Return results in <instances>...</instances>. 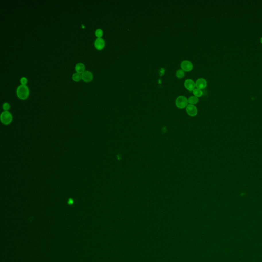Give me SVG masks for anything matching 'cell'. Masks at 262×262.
Wrapping results in <instances>:
<instances>
[{
    "instance_id": "1",
    "label": "cell",
    "mask_w": 262,
    "mask_h": 262,
    "mask_svg": "<svg viewBox=\"0 0 262 262\" xmlns=\"http://www.w3.org/2000/svg\"><path fill=\"white\" fill-rule=\"evenodd\" d=\"M29 94L28 88L26 85L19 86L17 89V96L21 99H26Z\"/></svg>"
},
{
    "instance_id": "2",
    "label": "cell",
    "mask_w": 262,
    "mask_h": 262,
    "mask_svg": "<svg viewBox=\"0 0 262 262\" xmlns=\"http://www.w3.org/2000/svg\"><path fill=\"white\" fill-rule=\"evenodd\" d=\"M188 99L184 96H179L176 99V105L179 109H184L189 105Z\"/></svg>"
},
{
    "instance_id": "3",
    "label": "cell",
    "mask_w": 262,
    "mask_h": 262,
    "mask_svg": "<svg viewBox=\"0 0 262 262\" xmlns=\"http://www.w3.org/2000/svg\"><path fill=\"white\" fill-rule=\"evenodd\" d=\"M12 120V115L8 111H4L1 115V121L5 125H9Z\"/></svg>"
},
{
    "instance_id": "4",
    "label": "cell",
    "mask_w": 262,
    "mask_h": 262,
    "mask_svg": "<svg viewBox=\"0 0 262 262\" xmlns=\"http://www.w3.org/2000/svg\"><path fill=\"white\" fill-rule=\"evenodd\" d=\"M181 69L185 72H189L191 71L193 69V65L191 61L185 60L181 62Z\"/></svg>"
},
{
    "instance_id": "5",
    "label": "cell",
    "mask_w": 262,
    "mask_h": 262,
    "mask_svg": "<svg viewBox=\"0 0 262 262\" xmlns=\"http://www.w3.org/2000/svg\"><path fill=\"white\" fill-rule=\"evenodd\" d=\"M187 113L189 116L195 117L197 115L198 109L195 105L189 104L186 108Z\"/></svg>"
},
{
    "instance_id": "6",
    "label": "cell",
    "mask_w": 262,
    "mask_h": 262,
    "mask_svg": "<svg viewBox=\"0 0 262 262\" xmlns=\"http://www.w3.org/2000/svg\"><path fill=\"white\" fill-rule=\"evenodd\" d=\"M184 87L189 91H193L196 89V83L191 79H187L185 80Z\"/></svg>"
},
{
    "instance_id": "7",
    "label": "cell",
    "mask_w": 262,
    "mask_h": 262,
    "mask_svg": "<svg viewBox=\"0 0 262 262\" xmlns=\"http://www.w3.org/2000/svg\"><path fill=\"white\" fill-rule=\"evenodd\" d=\"M196 88L199 89H204L207 86V81L204 78H199L196 81Z\"/></svg>"
},
{
    "instance_id": "8",
    "label": "cell",
    "mask_w": 262,
    "mask_h": 262,
    "mask_svg": "<svg viewBox=\"0 0 262 262\" xmlns=\"http://www.w3.org/2000/svg\"><path fill=\"white\" fill-rule=\"evenodd\" d=\"M94 46L95 48L98 50H102L104 47L105 42L102 38H97L94 42Z\"/></svg>"
},
{
    "instance_id": "9",
    "label": "cell",
    "mask_w": 262,
    "mask_h": 262,
    "mask_svg": "<svg viewBox=\"0 0 262 262\" xmlns=\"http://www.w3.org/2000/svg\"><path fill=\"white\" fill-rule=\"evenodd\" d=\"M81 78L85 82H90L93 79V75L90 71H84L81 74Z\"/></svg>"
},
{
    "instance_id": "10",
    "label": "cell",
    "mask_w": 262,
    "mask_h": 262,
    "mask_svg": "<svg viewBox=\"0 0 262 262\" xmlns=\"http://www.w3.org/2000/svg\"><path fill=\"white\" fill-rule=\"evenodd\" d=\"M85 66L81 63H79L76 64V65L75 66V70L77 73H80V74L83 73L85 71Z\"/></svg>"
},
{
    "instance_id": "11",
    "label": "cell",
    "mask_w": 262,
    "mask_h": 262,
    "mask_svg": "<svg viewBox=\"0 0 262 262\" xmlns=\"http://www.w3.org/2000/svg\"><path fill=\"white\" fill-rule=\"evenodd\" d=\"M198 98L196 97V96H193L189 97V98H188V102H189V104L195 105V104H198Z\"/></svg>"
},
{
    "instance_id": "12",
    "label": "cell",
    "mask_w": 262,
    "mask_h": 262,
    "mask_svg": "<svg viewBox=\"0 0 262 262\" xmlns=\"http://www.w3.org/2000/svg\"><path fill=\"white\" fill-rule=\"evenodd\" d=\"M193 92L194 96L198 98L201 97L203 95V91H202V90L199 89L198 88H196Z\"/></svg>"
},
{
    "instance_id": "13",
    "label": "cell",
    "mask_w": 262,
    "mask_h": 262,
    "mask_svg": "<svg viewBox=\"0 0 262 262\" xmlns=\"http://www.w3.org/2000/svg\"><path fill=\"white\" fill-rule=\"evenodd\" d=\"M72 79L75 81H79L81 79V74L77 72L74 73L72 75Z\"/></svg>"
},
{
    "instance_id": "14",
    "label": "cell",
    "mask_w": 262,
    "mask_h": 262,
    "mask_svg": "<svg viewBox=\"0 0 262 262\" xmlns=\"http://www.w3.org/2000/svg\"><path fill=\"white\" fill-rule=\"evenodd\" d=\"M176 75L177 78H180V79L184 77V75H185L184 71L182 69H179L176 71Z\"/></svg>"
},
{
    "instance_id": "15",
    "label": "cell",
    "mask_w": 262,
    "mask_h": 262,
    "mask_svg": "<svg viewBox=\"0 0 262 262\" xmlns=\"http://www.w3.org/2000/svg\"><path fill=\"white\" fill-rule=\"evenodd\" d=\"M95 34L98 38H100L103 36V31L101 29H97L95 31Z\"/></svg>"
},
{
    "instance_id": "16",
    "label": "cell",
    "mask_w": 262,
    "mask_h": 262,
    "mask_svg": "<svg viewBox=\"0 0 262 262\" xmlns=\"http://www.w3.org/2000/svg\"><path fill=\"white\" fill-rule=\"evenodd\" d=\"M10 108V106L9 104H8V103H7V102H5L3 105V108L5 111H7L8 110H9Z\"/></svg>"
},
{
    "instance_id": "17",
    "label": "cell",
    "mask_w": 262,
    "mask_h": 262,
    "mask_svg": "<svg viewBox=\"0 0 262 262\" xmlns=\"http://www.w3.org/2000/svg\"><path fill=\"white\" fill-rule=\"evenodd\" d=\"M20 81L22 85H26V84L27 83V79L26 77H22L20 79Z\"/></svg>"
},
{
    "instance_id": "18",
    "label": "cell",
    "mask_w": 262,
    "mask_h": 262,
    "mask_svg": "<svg viewBox=\"0 0 262 262\" xmlns=\"http://www.w3.org/2000/svg\"><path fill=\"white\" fill-rule=\"evenodd\" d=\"M73 200H72V199H70V200H69V204H72V203H73Z\"/></svg>"
}]
</instances>
